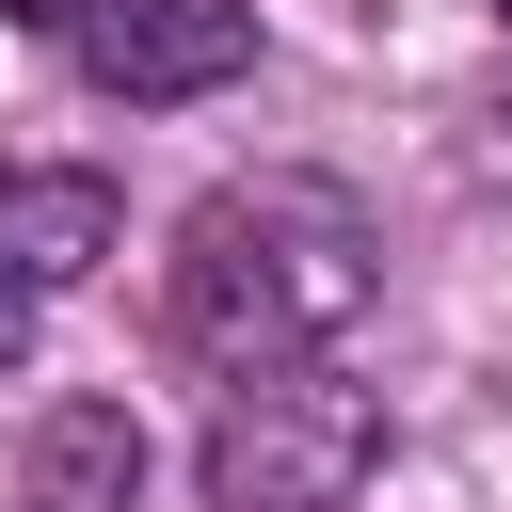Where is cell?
Returning a JSON list of instances; mask_svg holds the SVG:
<instances>
[{"label":"cell","instance_id":"obj_8","mask_svg":"<svg viewBox=\"0 0 512 512\" xmlns=\"http://www.w3.org/2000/svg\"><path fill=\"white\" fill-rule=\"evenodd\" d=\"M496 16H512V0H496Z\"/></svg>","mask_w":512,"mask_h":512},{"label":"cell","instance_id":"obj_2","mask_svg":"<svg viewBox=\"0 0 512 512\" xmlns=\"http://www.w3.org/2000/svg\"><path fill=\"white\" fill-rule=\"evenodd\" d=\"M368 464H384V400L336 384V368H240V400L192 448L208 512H336Z\"/></svg>","mask_w":512,"mask_h":512},{"label":"cell","instance_id":"obj_5","mask_svg":"<svg viewBox=\"0 0 512 512\" xmlns=\"http://www.w3.org/2000/svg\"><path fill=\"white\" fill-rule=\"evenodd\" d=\"M112 240H128L112 176H0V272H16L32 304H64V288H80Z\"/></svg>","mask_w":512,"mask_h":512},{"label":"cell","instance_id":"obj_6","mask_svg":"<svg viewBox=\"0 0 512 512\" xmlns=\"http://www.w3.org/2000/svg\"><path fill=\"white\" fill-rule=\"evenodd\" d=\"M32 320H48V304H32V288H16V272H0V384H16V368H32Z\"/></svg>","mask_w":512,"mask_h":512},{"label":"cell","instance_id":"obj_3","mask_svg":"<svg viewBox=\"0 0 512 512\" xmlns=\"http://www.w3.org/2000/svg\"><path fill=\"white\" fill-rule=\"evenodd\" d=\"M80 64H96V96H128V112L224 96V80L256 64V0H96V16H80Z\"/></svg>","mask_w":512,"mask_h":512},{"label":"cell","instance_id":"obj_4","mask_svg":"<svg viewBox=\"0 0 512 512\" xmlns=\"http://www.w3.org/2000/svg\"><path fill=\"white\" fill-rule=\"evenodd\" d=\"M16 512H144V416L128 400H48L16 448Z\"/></svg>","mask_w":512,"mask_h":512},{"label":"cell","instance_id":"obj_1","mask_svg":"<svg viewBox=\"0 0 512 512\" xmlns=\"http://www.w3.org/2000/svg\"><path fill=\"white\" fill-rule=\"evenodd\" d=\"M384 288L368 208L336 176H224L176 224V336L208 368H304L320 336H352Z\"/></svg>","mask_w":512,"mask_h":512},{"label":"cell","instance_id":"obj_7","mask_svg":"<svg viewBox=\"0 0 512 512\" xmlns=\"http://www.w3.org/2000/svg\"><path fill=\"white\" fill-rule=\"evenodd\" d=\"M0 16H16V32H80L96 0H0Z\"/></svg>","mask_w":512,"mask_h":512}]
</instances>
